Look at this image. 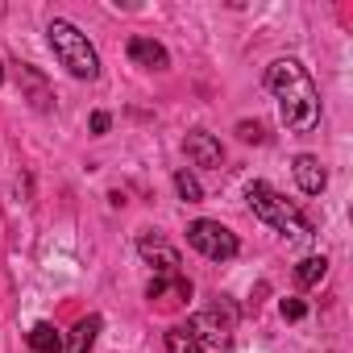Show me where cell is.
<instances>
[{"mask_svg":"<svg viewBox=\"0 0 353 353\" xmlns=\"http://www.w3.org/2000/svg\"><path fill=\"white\" fill-rule=\"evenodd\" d=\"M266 88L274 92L283 125L291 133H312L320 125V88L299 59H274L266 67Z\"/></svg>","mask_w":353,"mask_h":353,"instance_id":"1","label":"cell"},{"mask_svg":"<svg viewBox=\"0 0 353 353\" xmlns=\"http://www.w3.org/2000/svg\"><path fill=\"white\" fill-rule=\"evenodd\" d=\"M46 42H50V50H54V59H59L75 79H96V75H100V54H96V46L88 42V34H83L79 26L54 17V21L46 26Z\"/></svg>","mask_w":353,"mask_h":353,"instance_id":"2","label":"cell"},{"mask_svg":"<svg viewBox=\"0 0 353 353\" xmlns=\"http://www.w3.org/2000/svg\"><path fill=\"white\" fill-rule=\"evenodd\" d=\"M245 200H250V208H254V216L258 221H266L274 233H283V237H295V241H303V237H312V225H307V216L295 208V204H287L270 183H250L245 188Z\"/></svg>","mask_w":353,"mask_h":353,"instance_id":"3","label":"cell"},{"mask_svg":"<svg viewBox=\"0 0 353 353\" xmlns=\"http://www.w3.org/2000/svg\"><path fill=\"white\" fill-rule=\"evenodd\" d=\"M188 241H192V250H200L208 262H229V258H237V233L233 229H225L221 221H192L188 225Z\"/></svg>","mask_w":353,"mask_h":353,"instance_id":"4","label":"cell"},{"mask_svg":"<svg viewBox=\"0 0 353 353\" xmlns=\"http://www.w3.org/2000/svg\"><path fill=\"white\" fill-rule=\"evenodd\" d=\"M233 324H237V312L229 307V303H216V307H208V312H200L188 328L196 332V341L200 345H229V336H233Z\"/></svg>","mask_w":353,"mask_h":353,"instance_id":"5","label":"cell"},{"mask_svg":"<svg viewBox=\"0 0 353 353\" xmlns=\"http://www.w3.org/2000/svg\"><path fill=\"white\" fill-rule=\"evenodd\" d=\"M137 254H141L158 274H179V250H174L166 237H158V233H145V237L137 241Z\"/></svg>","mask_w":353,"mask_h":353,"instance_id":"6","label":"cell"},{"mask_svg":"<svg viewBox=\"0 0 353 353\" xmlns=\"http://www.w3.org/2000/svg\"><path fill=\"white\" fill-rule=\"evenodd\" d=\"M145 299L150 303H162V307H174V303L192 299V283L183 274H154L150 287H145Z\"/></svg>","mask_w":353,"mask_h":353,"instance_id":"7","label":"cell"},{"mask_svg":"<svg viewBox=\"0 0 353 353\" xmlns=\"http://www.w3.org/2000/svg\"><path fill=\"white\" fill-rule=\"evenodd\" d=\"M17 83H21L26 100H30L38 112H50V108H54V92H50V83H46V75H42L38 67L21 63V67H17Z\"/></svg>","mask_w":353,"mask_h":353,"instance_id":"8","label":"cell"},{"mask_svg":"<svg viewBox=\"0 0 353 353\" xmlns=\"http://www.w3.org/2000/svg\"><path fill=\"white\" fill-rule=\"evenodd\" d=\"M183 150H188V158H192L196 166H221V162H225V150H221V141H216L208 129H192V133L183 137Z\"/></svg>","mask_w":353,"mask_h":353,"instance_id":"9","label":"cell"},{"mask_svg":"<svg viewBox=\"0 0 353 353\" xmlns=\"http://www.w3.org/2000/svg\"><path fill=\"white\" fill-rule=\"evenodd\" d=\"M291 170H295V183H299L303 196H320V192L328 188V170L320 166L316 154H299V158L291 162Z\"/></svg>","mask_w":353,"mask_h":353,"instance_id":"10","label":"cell"},{"mask_svg":"<svg viewBox=\"0 0 353 353\" xmlns=\"http://www.w3.org/2000/svg\"><path fill=\"white\" fill-rule=\"evenodd\" d=\"M129 59H133V67H145V71H166V67H170L166 46L154 42V38H145V34L129 38Z\"/></svg>","mask_w":353,"mask_h":353,"instance_id":"11","label":"cell"},{"mask_svg":"<svg viewBox=\"0 0 353 353\" xmlns=\"http://www.w3.org/2000/svg\"><path fill=\"white\" fill-rule=\"evenodd\" d=\"M100 328H104V320H100V316H83V320L71 328V336L63 341V349H67V353H92V345H96Z\"/></svg>","mask_w":353,"mask_h":353,"instance_id":"12","label":"cell"},{"mask_svg":"<svg viewBox=\"0 0 353 353\" xmlns=\"http://www.w3.org/2000/svg\"><path fill=\"white\" fill-rule=\"evenodd\" d=\"M26 341H30L34 353H63V332H59L50 320H38V324L26 332Z\"/></svg>","mask_w":353,"mask_h":353,"instance_id":"13","label":"cell"},{"mask_svg":"<svg viewBox=\"0 0 353 353\" xmlns=\"http://www.w3.org/2000/svg\"><path fill=\"white\" fill-rule=\"evenodd\" d=\"M166 353H204V345L196 341V332L188 324H174V328H166Z\"/></svg>","mask_w":353,"mask_h":353,"instance_id":"14","label":"cell"},{"mask_svg":"<svg viewBox=\"0 0 353 353\" xmlns=\"http://www.w3.org/2000/svg\"><path fill=\"white\" fill-rule=\"evenodd\" d=\"M324 274H328V258L324 254H312V258H303L295 266V283L299 287H316V283H324Z\"/></svg>","mask_w":353,"mask_h":353,"instance_id":"15","label":"cell"},{"mask_svg":"<svg viewBox=\"0 0 353 353\" xmlns=\"http://www.w3.org/2000/svg\"><path fill=\"white\" fill-rule=\"evenodd\" d=\"M174 192H179L183 204H200L204 200V188H200V179L192 170H174Z\"/></svg>","mask_w":353,"mask_h":353,"instance_id":"16","label":"cell"},{"mask_svg":"<svg viewBox=\"0 0 353 353\" xmlns=\"http://www.w3.org/2000/svg\"><path fill=\"white\" fill-rule=\"evenodd\" d=\"M279 312H283L287 320H303V316H307V303H303V299H283Z\"/></svg>","mask_w":353,"mask_h":353,"instance_id":"17","label":"cell"},{"mask_svg":"<svg viewBox=\"0 0 353 353\" xmlns=\"http://www.w3.org/2000/svg\"><path fill=\"white\" fill-rule=\"evenodd\" d=\"M108 125H112V117L108 112H92V133L100 137V133H108Z\"/></svg>","mask_w":353,"mask_h":353,"instance_id":"18","label":"cell"},{"mask_svg":"<svg viewBox=\"0 0 353 353\" xmlns=\"http://www.w3.org/2000/svg\"><path fill=\"white\" fill-rule=\"evenodd\" d=\"M237 133H241V137H245V141H262V125H258V121H254V125H250V121H245V125H241V129H237Z\"/></svg>","mask_w":353,"mask_h":353,"instance_id":"19","label":"cell"},{"mask_svg":"<svg viewBox=\"0 0 353 353\" xmlns=\"http://www.w3.org/2000/svg\"><path fill=\"white\" fill-rule=\"evenodd\" d=\"M0 83H5V63H0Z\"/></svg>","mask_w":353,"mask_h":353,"instance_id":"20","label":"cell"}]
</instances>
